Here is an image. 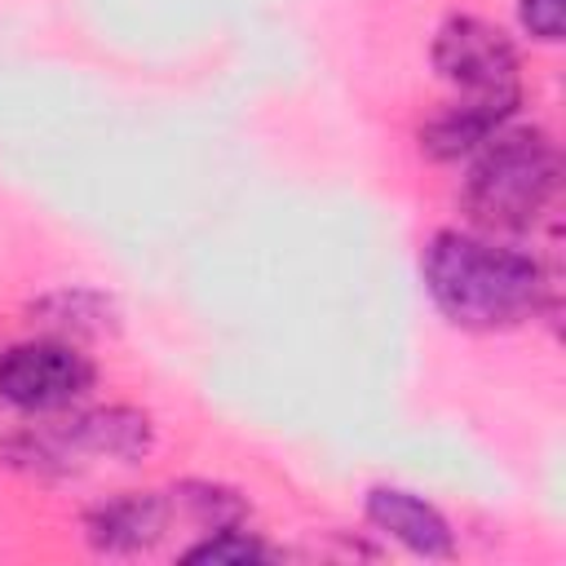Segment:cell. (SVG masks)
Listing matches in <instances>:
<instances>
[{
  "instance_id": "cell-9",
  "label": "cell",
  "mask_w": 566,
  "mask_h": 566,
  "mask_svg": "<svg viewBox=\"0 0 566 566\" xmlns=\"http://www.w3.org/2000/svg\"><path fill=\"white\" fill-rule=\"evenodd\" d=\"M31 314H40L44 336H62V340H80V336H102L111 332V301L102 292L88 287H62L53 296H44Z\"/></svg>"
},
{
  "instance_id": "cell-8",
  "label": "cell",
  "mask_w": 566,
  "mask_h": 566,
  "mask_svg": "<svg viewBox=\"0 0 566 566\" xmlns=\"http://www.w3.org/2000/svg\"><path fill=\"white\" fill-rule=\"evenodd\" d=\"M517 106H504V102H473V97H455L447 102L424 128H420V150L438 164L447 159H464L473 155L495 128H504L513 119Z\"/></svg>"
},
{
  "instance_id": "cell-10",
  "label": "cell",
  "mask_w": 566,
  "mask_h": 566,
  "mask_svg": "<svg viewBox=\"0 0 566 566\" xmlns=\"http://www.w3.org/2000/svg\"><path fill=\"white\" fill-rule=\"evenodd\" d=\"M172 513H181L186 522H195L199 531H217V526H239L248 522V504L239 491L221 486V482H177L168 491Z\"/></svg>"
},
{
  "instance_id": "cell-5",
  "label": "cell",
  "mask_w": 566,
  "mask_h": 566,
  "mask_svg": "<svg viewBox=\"0 0 566 566\" xmlns=\"http://www.w3.org/2000/svg\"><path fill=\"white\" fill-rule=\"evenodd\" d=\"M49 438H53V451L62 460V473H75V464L88 455L119 460V464L146 460L155 447V424L137 407H93V411H80L71 420L49 424Z\"/></svg>"
},
{
  "instance_id": "cell-2",
  "label": "cell",
  "mask_w": 566,
  "mask_h": 566,
  "mask_svg": "<svg viewBox=\"0 0 566 566\" xmlns=\"http://www.w3.org/2000/svg\"><path fill=\"white\" fill-rule=\"evenodd\" d=\"M557 146L544 128H495L469 164L464 212L482 234H526L557 195Z\"/></svg>"
},
{
  "instance_id": "cell-7",
  "label": "cell",
  "mask_w": 566,
  "mask_h": 566,
  "mask_svg": "<svg viewBox=\"0 0 566 566\" xmlns=\"http://www.w3.org/2000/svg\"><path fill=\"white\" fill-rule=\"evenodd\" d=\"M168 517H172V504L168 495H155V491H119V495H106L102 504H93L84 513V535L97 553H142L150 548L164 531H168Z\"/></svg>"
},
{
  "instance_id": "cell-3",
  "label": "cell",
  "mask_w": 566,
  "mask_h": 566,
  "mask_svg": "<svg viewBox=\"0 0 566 566\" xmlns=\"http://www.w3.org/2000/svg\"><path fill=\"white\" fill-rule=\"evenodd\" d=\"M433 71L455 88V97H473V102H504L517 106L522 102V62L513 40L473 13L447 18L433 35Z\"/></svg>"
},
{
  "instance_id": "cell-11",
  "label": "cell",
  "mask_w": 566,
  "mask_h": 566,
  "mask_svg": "<svg viewBox=\"0 0 566 566\" xmlns=\"http://www.w3.org/2000/svg\"><path fill=\"white\" fill-rule=\"evenodd\" d=\"M274 548L248 531V522L239 526H217V531H203L186 553L181 562L190 566H252V562H270Z\"/></svg>"
},
{
  "instance_id": "cell-1",
  "label": "cell",
  "mask_w": 566,
  "mask_h": 566,
  "mask_svg": "<svg viewBox=\"0 0 566 566\" xmlns=\"http://www.w3.org/2000/svg\"><path fill=\"white\" fill-rule=\"evenodd\" d=\"M438 314L464 332H504L548 305V274L531 252L482 230H438L420 256Z\"/></svg>"
},
{
  "instance_id": "cell-6",
  "label": "cell",
  "mask_w": 566,
  "mask_h": 566,
  "mask_svg": "<svg viewBox=\"0 0 566 566\" xmlns=\"http://www.w3.org/2000/svg\"><path fill=\"white\" fill-rule=\"evenodd\" d=\"M363 513L367 522L402 544L407 553L416 557H451L455 553V535H451V522L416 491H402V486H371L367 500H363Z\"/></svg>"
},
{
  "instance_id": "cell-4",
  "label": "cell",
  "mask_w": 566,
  "mask_h": 566,
  "mask_svg": "<svg viewBox=\"0 0 566 566\" xmlns=\"http://www.w3.org/2000/svg\"><path fill=\"white\" fill-rule=\"evenodd\" d=\"M97 380L93 358L62 336L18 340L0 354V398L27 416H53L75 407Z\"/></svg>"
},
{
  "instance_id": "cell-12",
  "label": "cell",
  "mask_w": 566,
  "mask_h": 566,
  "mask_svg": "<svg viewBox=\"0 0 566 566\" xmlns=\"http://www.w3.org/2000/svg\"><path fill=\"white\" fill-rule=\"evenodd\" d=\"M517 18L539 44H557L566 27V0H517Z\"/></svg>"
}]
</instances>
